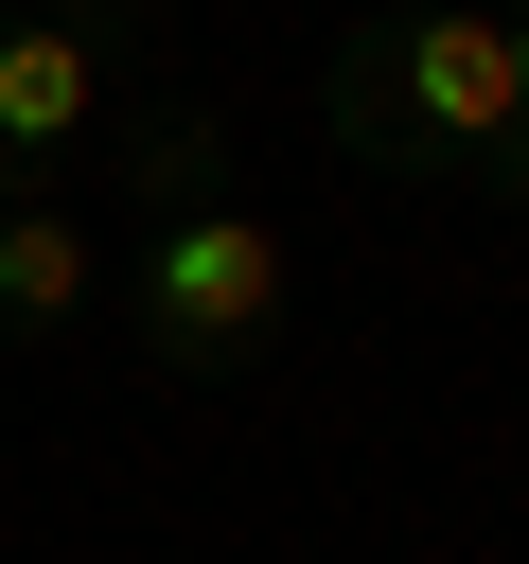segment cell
<instances>
[{
    "label": "cell",
    "instance_id": "cell-2",
    "mask_svg": "<svg viewBox=\"0 0 529 564\" xmlns=\"http://www.w3.org/2000/svg\"><path fill=\"white\" fill-rule=\"evenodd\" d=\"M317 141L388 194H494L529 212V123H511V53H494V0H423V18H353L317 53Z\"/></svg>",
    "mask_w": 529,
    "mask_h": 564
},
{
    "label": "cell",
    "instance_id": "cell-6",
    "mask_svg": "<svg viewBox=\"0 0 529 564\" xmlns=\"http://www.w3.org/2000/svg\"><path fill=\"white\" fill-rule=\"evenodd\" d=\"M388 18H423V0H388Z\"/></svg>",
    "mask_w": 529,
    "mask_h": 564
},
{
    "label": "cell",
    "instance_id": "cell-5",
    "mask_svg": "<svg viewBox=\"0 0 529 564\" xmlns=\"http://www.w3.org/2000/svg\"><path fill=\"white\" fill-rule=\"evenodd\" d=\"M494 53H511V123H529V0H494Z\"/></svg>",
    "mask_w": 529,
    "mask_h": 564
},
{
    "label": "cell",
    "instance_id": "cell-3",
    "mask_svg": "<svg viewBox=\"0 0 529 564\" xmlns=\"http://www.w3.org/2000/svg\"><path fill=\"white\" fill-rule=\"evenodd\" d=\"M159 70V0H0V212L71 194Z\"/></svg>",
    "mask_w": 529,
    "mask_h": 564
},
{
    "label": "cell",
    "instance_id": "cell-4",
    "mask_svg": "<svg viewBox=\"0 0 529 564\" xmlns=\"http://www.w3.org/2000/svg\"><path fill=\"white\" fill-rule=\"evenodd\" d=\"M106 282H123V247H106L71 194H18V212H0V352H53Z\"/></svg>",
    "mask_w": 529,
    "mask_h": 564
},
{
    "label": "cell",
    "instance_id": "cell-1",
    "mask_svg": "<svg viewBox=\"0 0 529 564\" xmlns=\"http://www.w3.org/2000/svg\"><path fill=\"white\" fill-rule=\"evenodd\" d=\"M106 194H123V352L159 388H247L282 352V229L247 212L229 123L141 88L106 123Z\"/></svg>",
    "mask_w": 529,
    "mask_h": 564
}]
</instances>
